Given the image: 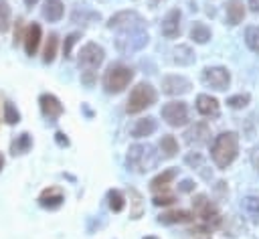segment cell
<instances>
[{"label": "cell", "instance_id": "d6986e66", "mask_svg": "<svg viewBox=\"0 0 259 239\" xmlns=\"http://www.w3.org/2000/svg\"><path fill=\"white\" fill-rule=\"evenodd\" d=\"M42 18H47L49 22H57L63 18V12H65V6L61 0H45L42 4Z\"/></svg>", "mask_w": 259, "mask_h": 239}, {"label": "cell", "instance_id": "3957f363", "mask_svg": "<svg viewBox=\"0 0 259 239\" xmlns=\"http://www.w3.org/2000/svg\"><path fill=\"white\" fill-rule=\"evenodd\" d=\"M148 32L146 26H138V28H127V30H119L115 36V49L121 55H132L140 49H144L148 45Z\"/></svg>", "mask_w": 259, "mask_h": 239}, {"label": "cell", "instance_id": "5bb4252c", "mask_svg": "<svg viewBox=\"0 0 259 239\" xmlns=\"http://www.w3.org/2000/svg\"><path fill=\"white\" fill-rule=\"evenodd\" d=\"M162 34L168 38H176L180 34V10L172 8L162 20Z\"/></svg>", "mask_w": 259, "mask_h": 239}, {"label": "cell", "instance_id": "e0dca14e", "mask_svg": "<svg viewBox=\"0 0 259 239\" xmlns=\"http://www.w3.org/2000/svg\"><path fill=\"white\" fill-rule=\"evenodd\" d=\"M196 111L200 115H208V117H217L219 115V101L206 93H200L196 97Z\"/></svg>", "mask_w": 259, "mask_h": 239}, {"label": "cell", "instance_id": "30bf717a", "mask_svg": "<svg viewBox=\"0 0 259 239\" xmlns=\"http://www.w3.org/2000/svg\"><path fill=\"white\" fill-rule=\"evenodd\" d=\"M107 26L111 30H127V28H138V26H144V18L134 12V10H121L117 14H113L107 22Z\"/></svg>", "mask_w": 259, "mask_h": 239}, {"label": "cell", "instance_id": "f546056e", "mask_svg": "<svg viewBox=\"0 0 259 239\" xmlns=\"http://www.w3.org/2000/svg\"><path fill=\"white\" fill-rule=\"evenodd\" d=\"M10 28V6L6 0H0V32Z\"/></svg>", "mask_w": 259, "mask_h": 239}, {"label": "cell", "instance_id": "484cf974", "mask_svg": "<svg viewBox=\"0 0 259 239\" xmlns=\"http://www.w3.org/2000/svg\"><path fill=\"white\" fill-rule=\"evenodd\" d=\"M57 45H59V36H57L55 32H51V34H49V38H47L45 51H42V61H45V63H53V61H55Z\"/></svg>", "mask_w": 259, "mask_h": 239}, {"label": "cell", "instance_id": "ffe728a7", "mask_svg": "<svg viewBox=\"0 0 259 239\" xmlns=\"http://www.w3.org/2000/svg\"><path fill=\"white\" fill-rule=\"evenodd\" d=\"M156 120L154 117H144V120H138L134 126H132V130H130V134L134 136V138H146V136H152L154 132H156Z\"/></svg>", "mask_w": 259, "mask_h": 239}, {"label": "cell", "instance_id": "9a60e30c", "mask_svg": "<svg viewBox=\"0 0 259 239\" xmlns=\"http://www.w3.org/2000/svg\"><path fill=\"white\" fill-rule=\"evenodd\" d=\"M63 201H65V194L61 192V188H55V186L45 188V190L40 192V196H38V205H40L42 209H49V211L59 209V207L63 205Z\"/></svg>", "mask_w": 259, "mask_h": 239}, {"label": "cell", "instance_id": "2e32d148", "mask_svg": "<svg viewBox=\"0 0 259 239\" xmlns=\"http://www.w3.org/2000/svg\"><path fill=\"white\" fill-rule=\"evenodd\" d=\"M225 14H227V22H229L231 26H237L239 22H243V18H245L243 0H227V4H225Z\"/></svg>", "mask_w": 259, "mask_h": 239}, {"label": "cell", "instance_id": "4fadbf2b", "mask_svg": "<svg viewBox=\"0 0 259 239\" xmlns=\"http://www.w3.org/2000/svg\"><path fill=\"white\" fill-rule=\"evenodd\" d=\"M38 105H40V111L45 117L49 120H57L61 113H63V103L53 95V93H42L38 97Z\"/></svg>", "mask_w": 259, "mask_h": 239}, {"label": "cell", "instance_id": "f1b7e54d", "mask_svg": "<svg viewBox=\"0 0 259 239\" xmlns=\"http://www.w3.org/2000/svg\"><path fill=\"white\" fill-rule=\"evenodd\" d=\"M30 146H32V140H30V136L24 132V134H20V136L12 142V154H24V152L30 150Z\"/></svg>", "mask_w": 259, "mask_h": 239}, {"label": "cell", "instance_id": "52a82bcc", "mask_svg": "<svg viewBox=\"0 0 259 239\" xmlns=\"http://www.w3.org/2000/svg\"><path fill=\"white\" fill-rule=\"evenodd\" d=\"M200 79H202V83L206 87L217 89V91H223L231 83V73L225 67H206V69H202Z\"/></svg>", "mask_w": 259, "mask_h": 239}, {"label": "cell", "instance_id": "74e56055", "mask_svg": "<svg viewBox=\"0 0 259 239\" xmlns=\"http://www.w3.org/2000/svg\"><path fill=\"white\" fill-rule=\"evenodd\" d=\"M55 140H57V144L59 146H69V140L65 138V134H61V132H57L55 134Z\"/></svg>", "mask_w": 259, "mask_h": 239}, {"label": "cell", "instance_id": "d4e9b609", "mask_svg": "<svg viewBox=\"0 0 259 239\" xmlns=\"http://www.w3.org/2000/svg\"><path fill=\"white\" fill-rule=\"evenodd\" d=\"M160 152H162L166 158L176 156V154H178V142H176V138L170 136V134L162 136V138H160Z\"/></svg>", "mask_w": 259, "mask_h": 239}, {"label": "cell", "instance_id": "6da1fadb", "mask_svg": "<svg viewBox=\"0 0 259 239\" xmlns=\"http://www.w3.org/2000/svg\"><path fill=\"white\" fill-rule=\"evenodd\" d=\"M239 154V136L235 132H223L214 138L212 148H210V156L212 162L217 164V168L225 170L227 166L233 164V160Z\"/></svg>", "mask_w": 259, "mask_h": 239}, {"label": "cell", "instance_id": "ab89813d", "mask_svg": "<svg viewBox=\"0 0 259 239\" xmlns=\"http://www.w3.org/2000/svg\"><path fill=\"white\" fill-rule=\"evenodd\" d=\"M24 2H26V6H32V4H36L38 0H24Z\"/></svg>", "mask_w": 259, "mask_h": 239}, {"label": "cell", "instance_id": "9c48e42d", "mask_svg": "<svg viewBox=\"0 0 259 239\" xmlns=\"http://www.w3.org/2000/svg\"><path fill=\"white\" fill-rule=\"evenodd\" d=\"M192 205H194V213L204 221V225L206 227H217L219 223H221V215H219V211H217V207L204 196V194H198V196H194V201H192Z\"/></svg>", "mask_w": 259, "mask_h": 239}, {"label": "cell", "instance_id": "277c9868", "mask_svg": "<svg viewBox=\"0 0 259 239\" xmlns=\"http://www.w3.org/2000/svg\"><path fill=\"white\" fill-rule=\"evenodd\" d=\"M134 79V69L132 67H125V65H109L105 75H103V89L107 93H121L130 81Z\"/></svg>", "mask_w": 259, "mask_h": 239}, {"label": "cell", "instance_id": "7a4b0ae2", "mask_svg": "<svg viewBox=\"0 0 259 239\" xmlns=\"http://www.w3.org/2000/svg\"><path fill=\"white\" fill-rule=\"evenodd\" d=\"M125 164L134 172H148L158 164V154L154 152V146L150 144H134L127 150Z\"/></svg>", "mask_w": 259, "mask_h": 239}, {"label": "cell", "instance_id": "b9f144b4", "mask_svg": "<svg viewBox=\"0 0 259 239\" xmlns=\"http://www.w3.org/2000/svg\"><path fill=\"white\" fill-rule=\"evenodd\" d=\"M144 239H156V237H144Z\"/></svg>", "mask_w": 259, "mask_h": 239}, {"label": "cell", "instance_id": "ac0fdd59", "mask_svg": "<svg viewBox=\"0 0 259 239\" xmlns=\"http://www.w3.org/2000/svg\"><path fill=\"white\" fill-rule=\"evenodd\" d=\"M38 43H40V26L36 22H32L28 28H26V34H24V51L26 55H34L36 49H38Z\"/></svg>", "mask_w": 259, "mask_h": 239}, {"label": "cell", "instance_id": "5b68a950", "mask_svg": "<svg viewBox=\"0 0 259 239\" xmlns=\"http://www.w3.org/2000/svg\"><path fill=\"white\" fill-rule=\"evenodd\" d=\"M156 89L150 85V83H138L132 91H130V97H127V105H125V111L127 113H140L144 111L146 107L154 105L156 103Z\"/></svg>", "mask_w": 259, "mask_h": 239}, {"label": "cell", "instance_id": "cb8c5ba5", "mask_svg": "<svg viewBox=\"0 0 259 239\" xmlns=\"http://www.w3.org/2000/svg\"><path fill=\"white\" fill-rule=\"evenodd\" d=\"M190 38L194 43H198V45H204V43L210 41V28L206 24H202V22H194L190 26Z\"/></svg>", "mask_w": 259, "mask_h": 239}, {"label": "cell", "instance_id": "8992f818", "mask_svg": "<svg viewBox=\"0 0 259 239\" xmlns=\"http://www.w3.org/2000/svg\"><path fill=\"white\" fill-rule=\"evenodd\" d=\"M103 59H105V51L97 43H87L79 53V69H83V73L85 71L93 73L103 63Z\"/></svg>", "mask_w": 259, "mask_h": 239}, {"label": "cell", "instance_id": "44dd1931", "mask_svg": "<svg viewBox=\"0 0 259 239\" xmlns=\"http://www.w3.org/2000/svg\"><path fill=\"white\" fill-rule=\"evenodd\" d=\"M188 221H192V213H188L184 209L168 211L158 217V223H162V225H176V223H188Z\"/></svg>", "mask_w": 259, "mask_h": 239}, {"label": "cell", "instance_id": "7402d4cb", "mask_svg": "<svg viewBox=\"0 0 259 239\" xmlns=\"http://www.w3.org/2000/svg\"><path fill=\"white\" fill-rule=\"evenodd\" d=\"M176 174H178V170L176 168H166V170H162L158 176H154L152 178V182H150V188L152 190H160V188H166L174 178H176Z\"/></svg>", "mask_w": 259, "mask_h": 239}, {"label": "cell", "instance_id": "d6a6232c", "mask_svg": "<svg viewBox=\"0 0 259 239\" xmlns=\"http://www.w3.org/2000/svg\"><path fill=\"white\" fill-rule=\"evenodd\" d=\"M243 209L251 217H259V196H245L243 198Z\"/></svg>", "mask_w": 259, "mask_h": 239}, {"label": "cell", "instance_id": "4dcf8cb0", "mask_svg": "<svg viewBox=\"0 0 259 239\" xmlns=\"http://www.w3.org/2000/svg\"><path fill=\"white\" fill-rule=\"evenodd\" d=\"M249 93H239V95H231L229 99H227V105L229 107H233V109H241V107H245L247 103H249Z\"/></svg>", "mask_w": 259, "mask_h": 239}, {"label": "cell", "instance_id": "603a6c76", "mask_svg": "<svg viewBox=\"0 0 259 239\" xmlns=\"http://www.w3.org/2000/svg\"><path fill=\"white\" fill-rule=\"evenodd\" d=\"M172 53H174L172 61H174L176 65H192V63H194V51H192L188 45H178Z\"/></svg>", "mask_w": 259, "mask_h": 239}, {"label": "cell", "instance_id": "7c38bea8", "mask_svg": "<svg viewBox=\"0 0 259 239\" xmlns=\"http://www.w3.org/2000/svg\"><path fill=\"white\" fill-rule=\"evenodd\" d=\"M208 138H210V128L204 122H198V124H194L192 128H188L184 132V142L188 146H196V148L204 146L208 142Z\"/></svg>", "mask_w": 259, "mask_h": 239}, {"label": "cell", "instance_id": "83f0119b", "mask_svg": "<svg viewBox=\"0 0 259 239\" xmlns=\"http://www.w3.org/2000/svg\"><path fill=\"white\" fill-rule=\"evenodd\" d=\"M107 205H109V209H111L113 213H119V211L125 207V198H123V194H121L119 190L111 188V190L107 192Z\"/></svg>", "mask_w": 259, "mask_h": 239}, {"label": "cell", "instance_id": "4316f807", "mask_svg": "<svg viewBox=\"0 0 259 239\" xmlns=\"http://www.w3.org/2000/svg\"><path fill=\"white\" fill-rule=\"evenodd\" d=\"M245 45L259 55V26H247L245 28Z\"/></svg>", "mask_w": 259, "mask_h": 239}, {"label": "cell", "instance_id": "d590c367", "mask_svg": "<svg viewBox=\"0 0 259 239\" xmlns=\"http://www.w3.org/2000/svg\"><path fill=\"white\" fill-rule=\"evenodd\" d=\"M186 164L192 166V168H198V166L202 164V156H200L198 152H192V154L186 156Z\"/></svg>", "mask_w": 259, "mask_h": 239}, {"label": "cell", "instance_id": "8fae6325", "mask_svg": "<svg viewBox=\"0 0 259 239\" xmlns=\"http://www.w3.org/2000/svg\"><path fill=\"white\" fill-rule=\"evenodd\" d=\"M192 83L182 75H166L162 77V91L166 95H184L188 93Z\"/></svg>", "mask_w": 259, "mask_h": 239}, {"label": "cell", "instance_id": "60d3db41", "mask_svg": "<svg viewBox=\"0 0 259 239\" xmlns=\"http://www.w3.org/2000/svg\"><path fill=\"white\" fill-rule=\"evenodd\" d=\"M2 166H4V158H2V154H0V170H2Z\"/></svg>", "mask_w": 259, "mask_h": 239}, {"label": "cell", "instance_id": "ba28073f", "mask_svg": "<svg viewBox=\"0 0 259 239\" xmlns=\"http://www.w3.org/2000/svg\"><path fill=\"white\" fill-rule=\"evenodd\" d=\"M162 120L172 126V128H180L188 122V107L184 101H170L166 105H162Z\"/></svg>", "mask_w": 259, "mask_h": 239}, {"label": "cell", "instance_id": "8d00e7d4", "mask_svg": "<svg viewBox=\"0 0 259 239\" xmlns=\"http://www.w3.org/2000/svg\"><path fill=\"white\" fill-rule=\"evenodd\" d=\"M192 188H194V182H192L190 178H186V180L180 182V190H182V192H190Z\"/></svg>", "mask_w": 259, "mask_h": 239}, {"label": "cell", "instance_id": "e575fe53", "mask_svg": "<svg viewBox=\"0 0 259 239\" xmlns=\"http://www.w3.org/2000/svg\"><path fill=\"white\" fill-rule=\"evenodd\" d=\"M172 203H174L172 194H158V196H154V205L156 207H166V205H172Z\"/></svg>", "mask_w": 259, "mask_h": 239}, {"label": "cell", "instance_id": "f35d334b", "mask_svg": "<svg viewBox=\"0 0 259 239\" xmlns=\"http://www.w3.org/2000/svg\"><path fill=\"white\" fill-rule=\"evenodd\" d=\"M249 8L253 12H259V0H249Z\"/></svg>", "mask_w": 259, "mask_h": 239}, {"label": "cell", "instance_id": "836d02e7", "mask_svg": "<svg viewBox=\"0 0 259 239\" xmlns=\"http://www.w3.org/2000/svg\"><path fill=\"white\" fill-rule=\"evenodd\" d=\"M79 36H81V32H71V34L65 38V43H63V57H65V59L71 57L73 47H75V43L79 41Z\"/></svg>", "mask_w": 259, "mask_h": 239}, {"label": "cell", "instance_id": "1f68e13d", "mask_svg": "<svg viewBox=\"0 0 259 239\" xmlns=\"http://www.w3.org/2000/svg\"><path fill=\"white\" fill-rule=\"evenodd\" d=\"M4 120H6V124H10V126L20 122V113H18V109H16L10 101L4 103Z\"/></svg>", "mask_w": 259, "mask_h": 239}]
</instances>
